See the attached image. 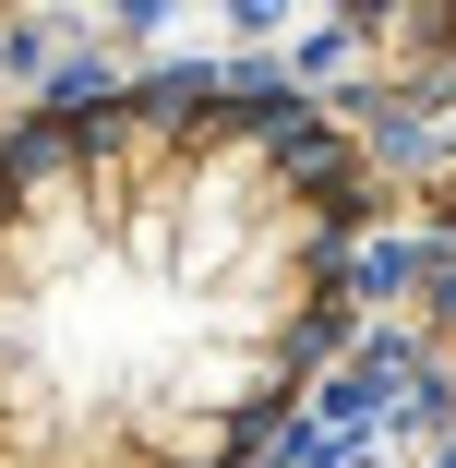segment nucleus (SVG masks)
I'll return each mask as SVG.
<instances>
[{
    "label": "nucleus",
    "mask_w": 456,
    "mask_h": 468,
    "mask_svg": "<svg viewBox=\"0 0 456 468\" xmlns=\"http://www.w3.org/2000/svg\"><path fill=\"white\" fill-rule=\"evenodd\" d=\"M360 156L277 84H109L0 144V468H252L348 324Z\"/></svg>",
    "instance_id": "f257e3e1"
}]
</instances>
